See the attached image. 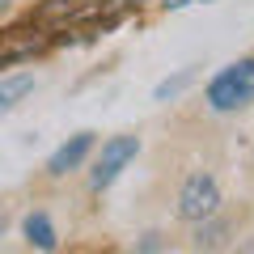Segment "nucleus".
Segmentation results:
<instances>
[{"mask_svg": "<svg viewBox=\"0 0 254 254\" xmlns=\"http://www.w3.org/2000/svg\"><path fill=\"white\" fill-rule=\"evenodd\" d=\"M203 102H208V110H216V115H237V110L250 106L254 102V55H242V60L225 64V68L208 81Z\"/></svg>", "mask_w": 254, "mask_h": 254, "instance_id": "f257e3e1", "label": "nucleus"}, {"mask_svg": "<svg viewBox=\"0 0 254 254\" xmlns=\"http://www.w3.org/2000/svg\"><path fill=\"white\" fill-rule=\"evenodd\" d=\"M216 212H220V182L208 170L187 174V182L178 187V220L199 225V220L216 216Z\"/></svg>", "mask_w": 254, "mask_h": 254, "instance_id": "f03ea898", "label": "nucleus"}, {"mask_svg": "<svg viewBox=\"0 0 254 254\" xmlns=\"http://www.w3.org/2000/svg\"><path fill=\"white\" fill-rule=\"evenodd\" d=\"M140 157V136H131V131H123V136H110L106 144H102L98 161H93V174H89V187L93 190H106L119 182V174L127 170V165Z\"/></svg>", "mask_w": 254, "mask_h": 254, "instance_id": "7ed1b4c3", "label": "nucleus"}, {"mask_svg": "<svg viewBox=\"0 0 254 254\" xmlns=\"http://www.w3.org/2000/svg\"><path fill=\"white\" fill-rule=\"evenodd\" d=\"M89 153H93V131H76V136H68L51 157H47V174H51V178H64V174L81 170Z\"/></svg>", "mask_w": 254, "mask_h": 254, "instance_id": "20e7f679", "label": "nucleus"}, {"mask_svg": "<svg viewBox=\"0 0 254 254\" xmlns=\"http://www.w3.org/2000/svg\"><path fill=\"white\" fill-rule=\"evenodd\" d=\"M34 85H38V76L30 72H9V76H0V115H9V110H17L21 102L34 93Z\"/></svg>", "mask_w": 254, "mask_h": 254, "instance_id": "39448f33", "label": "nucleus"}, {"mask_svg": "<svg viewBox=\"0 0 254 254\" xmlns=\"http://www.w3.org/2000/svg\"><path fill=\"white\" fill-rule=\"evenodd\" d=\"M229 233H233V220L229 216H208V220H199V225H195V233H190V246H195V250H220V246L229 242Z\"/></svg>", "mask_w": 254, "mask_h": 254, "instance_id": "423d86ee", "label": "nucleus"}, {"mask_svg": "<svg viewBox=\"0 0 254 254\" xmlns=\"http://www.w3.org/2000/svg\"><path fill=\"white\" fill-rule=\"evenodd\" d=\"M21 233H26V242L34 246V250H43V254H55V246H60V237H55V225H51V216H47L43 208L30 212V216L21 220Z\"/></svg>", "mask_w": 254, "mask_h": 254, "instance_id": "0eeeda50", "label": "nucleus"}, {"mask_svg": "<svg viewBox=\"0 0 254 254\" xmlns=\"http://www.w3.org/2000/svg\"><path fill=\"white\" fill-rule=\"evenodd\" d=\"M190 81H195V68H182V72H174V76H165V81L157 85V89H153V98H157V102H170V98H178V93L187 89Z\"/></svg>", "mask_w": 254, "mask_h": 254, "instance_id": "6e6552de", "label": "nucleus"}, {"mask_svg": "<svg viewBox=\"0 0 254 254\" xmlns=\"http://www.w3.org/2000/svg\"><path fill=\"white\" fill-rule=\"evenodd\" d=\"M161 246H165L161 233H144V237H140V246H136V254H161Z\"/></svg>", "mask_w": 254, "mask_h": 254, "instance_id": "1a4fd4ad", "label": "nucleus"}, {"mask_svg": "<svg viewBox=\"0 0 254 254\" xmlns=\"http://www.w3.org/2000/svg\"><path fill=\"white\" fill-rule=\"evenodd\" d=\"M170 13H178V9H187V4H212V0H161Z\"/></svg>", "mask_w": 254, "mask_h": 254, "instance_id": "9d476101", "label": "nucleus"}, {"mask_svg": "<svg viewBox=\"0 0 254 254\" xmlns=\"http://www.w3.org/2000/svg\"><path fill=\"white\" fill-rule=\"evenodd\" d=\"M4 229H9V212L0 208V233H4Z\"/></svg>", "mask_w": 254, "mask_h": 254, "instance_id": "9b49d317", "label": "nucleus"}, {"mask_svg": "<svg viewBox=\"0 0 254 254\" xmlns=\"http://www.w3.org/2000/svg\"><path fill=\"white\" fill-rule=\"evenodd\" d=\"M4 9H9V0H0V13H4Z\"/></svg>", "mask_w": 254, "mask_h": 254, "instance_id": "f8f14e48", "label": "nucleus"}, {"mask_svg": "<svg viewBox=\"0 0 254 254\" xmlns=\"http://www.w3.org/2000/svg\"><path fill=\"white\" fill-rule=\"evenodd\" d=\"M250 165H254V153H250Z\"/></svg>", "mask_w": 254, "mask_h": 254, "instance_id": "ddd939ff", "label": "nucleus"}]
</instances>
